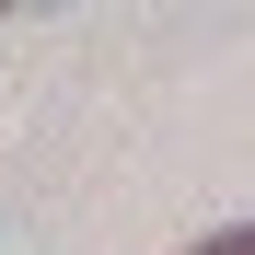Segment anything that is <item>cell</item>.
<instances>
[{
    "label": "cell",
    "mask_w": 255,
    "mask_h": 255,
    "mask_svg": "<svg viewBox=\"0 0 255 255\" xmlns=\"http://www.w3.org/2000/svg\"><path fill=\"white\" fill-rule=\"evenodd\" d=\"M186 255H255V221H232V232H209V244H186Z\"/></svg>",
    "instance_id": "1"
}]
</instances>
